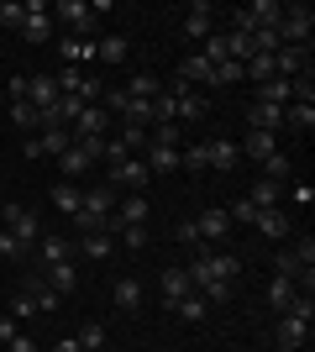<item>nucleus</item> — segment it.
<instances>
[{
	"label": "nucleus",
	"instance_id": "nucleus-35",
	"mask_svg": "<svg viewBox=\"0 0 315 352\" xmlns=\"http://www.w3.org/2000/svg\"><path fill=\"white\" fill-rule=\"evenodd\" d=\"M257 168H263V179H273V184H284V179L294 174V163H289V153H284V147H279L273 158H263Z\"/></svg>",
	"mask_w": 315,
	"mask_h": 352
},
{
	"label": "nucleus",
	"instance_id": "nucleus-46",
	"mask_svg": "<svg viewBox=\"0 0 315 352\" xmlns=\"http://www.w3.org/2000/svg\"><path fill=\"white\" fill-rule=\"evenodd\" d=\"M11 316H16V321H32V316H37V305H32V294H27V289L11 300Z\"/></svg>",
	"mask_w": 315,
	"mask_h": 352
},
{
	"label": "nucleus",
	"instance_id": "nucleus-20",
	"mask_svg": "<svg viewBox=\"0 0 315 352\" xmlns=\"http://www.w3.org/2000/svg\"><path fill=\"white\" fill-rule=\"evenodd\" d=\"M305 337H310V316H289L279 321V347H305Z\"/></svg>",
	"mask_w": 315,
	"mask_h": 352
},
{
	"label": "nucleus",
	"instance_id": "nucleus-26",
	"mask_svg": "<svg viewBox=\"0 0 315 352\" xmlns=\"http://www.w3.org/2000/svg\"><path fill=\"white\" fill-rule=\"evenodd\" d=\"M58 168H63V174H69V179H84V174H90V168H95V158H90V153H84V147H69V153H63V158H58Z\"/></svg>",
	"mask_w": 315,
	"mask_h": 352
},
{
	"label": "nucleus",
	"instance_id": "nucleus-18",
	"mask_svg": "<svg viewBox=\"0 0 315 352\" xmlns=\"http://www.w3.org/2000/svg\"><path fill=\"white\" fill-rule=\"evenodd\" d=\"M210 16H215V11H210L205 0H195V6L184 11V37H195V43H205L210 32H215V27H210Z\"/></svg>",
	"mask_w": 315,
	"mask_h": 352
},
{
	"label": "nucleus",
	"instance_id": "nucleus-50",
	"mask_svg": "<svg viewBox=\"0 0 315 352\" xmlns=\"http://www.w3.org/2000/svg\"><path fill=\"white\" fill-rule=\"evenodd\" d=\"M174 236H179L184 248H200V232H195V221H179V226H174Z\"/></svg>",
	"mask_w": 315,
	"mask_h": 352
},
{
	"label": "nucleus",
	"instance_id": "nucleus-16",
	"mask_svg": "<svg viewBox=\"0 0 315 352\" xmlns=\"http://www.w3.org/2000/svg\"><path fill=\"white\" fill-rule=\"evenodd\" d=\"M205 163H210V168H221V174H231V168L242 163V153H237V142L215 137V142H205Z\"/></svg>",
	"mask_w": 315,
	"mask_h": 352
},
{
	"label": "nucleus",
	"instance_id": "nucleus-23",
	"mask_svg": "<svg viewBox=\"0 0 315 352\" xmlns=\"http://www.w3.org/2000/svg\"><path fill=\"white\" fill-rule=\"evenodd\" d=\"M116 221L121 226H148V200H142V195H121L116 200Z\"/></svg>",
	"mask_w": 315,
	"mask_h": 352
},
{
	"label": "nucleus",
	"instance_id": "nucleus-29",
	"mask_svg": "<svg viewBox=\"0 0 315 352\" xmlns=\"http://www.w3.org/2000/svg\"><path fill=\"white\" fill-rule=\"evenodd\" d=\"M37 252H43L47 263H69V258H74V242H69V236H43V242H37Z\"/></svg>",
	"mask_w": 315,
	"mask_h": 352
},
{
	"label": "nucleus",
	"instance_id": "nucleus-57",
	"mask_svg": "<svg viewBox=\"0 0 315 352\" xmlns=\"http://www.w3.org/2000/svg\"><path fill=\"white\" fill-rule=\"evenodd\" d=\"M279 352H300V347H279Z\"/></svg>",
	"mask_w": 315,
	"mask_h": 352
},
{
	"label": "nucleus",
	"instance_id": "nucleus-56",
	"mask_svg": "<svg viewBox=\"0 0 315 352\" xmlns=\"http://www.w3.org/2000/svg\"><path fill=\"white\" fill-rule=\"evenodd\" d=\"M53 352H79V342H74V337H63V342H53Z\"/></svg>",
	"mask_w": 315,
	"mask_h": 352
},
{
	"label": "nucleus",
	"instance_id": "nucleus-37",
	"mask_svg": "<svg viewBox=\"0 0 315 352\" xmlns=\"http://www.w3.org/2000/svg\"><path fill=\"white\" fill-rule=\"evenodd\" d=\"M247 200H253V210H268V206H279V184H273V179H257L253 190H247Z\"/></svg>",
	"mask_w": 315,
	"mask_h": 352
},
{
	"label": "nucleus",
	"instance_id": "nucleus-40",
	"mask_svg": "<svg viewBox=\"0 0 315 352\" xmlns=\"http://www.w3.org/2000/svg\"><path fill=\"white\" fill-rule=\"evenodd\" d=\"M179 163L189 168V174H205L210 163H205V142H189V147H179Z\"/></svg>",
	"mask_w": 315,
	"mask_h": 352
},
{
	"label": "nucleus",
	"instance_id": "nucleus-8",
	"mask_svg": "<svg viewBox=\"0 0 315 352\" xmlns=\"http://www.w3.org/2000/svg\"><path fill=\"white\" fill-rule=\"evenodd\" d=\"M195 232L205 248H215V242H226V232H231V216H226V206H210L205 216L195 221Z\"/></svg>",
	"mask_w": 315,
	"mask_h": 352
},
{
	"label": "nucleus",
	"instance_id": "nucleus-4",
	"mask_svg": "<svg viewBox=\"0 0 315 352\" xmlns=\"http://www.w3.org/2000/svg\"><path fill=\"white\" fill-rule=\"evenodd\" d=\"M53 16L69 27V37H90V32H95V11L84 6V0H58V6H53Z\"/></svg>",
	"mask_w": 315,
	"mask_h": 352
},
{
	"label": "nucleus",
	"instance_id": "nucleus-31",
	"mask_svg": "<svg viewBox=\"0 0 315 352\" xmlns=\"http://www.w3.org/2000/svg\"><path fill=\"white\" fill-rule=\"evenodd\" d=\"M11 121L21 126V132H32V137L43 132V111H37L32 100H16V105H11Z\"/></svg>",
	"mask_w": 315,
	"mask_h": 352
},
{
	"label": "nucleus",
	"instance_id": "nucleus-17",
	"mask_svg": "<svg viewBox=\"0 0 315 352\" xmlns=\"http://www.w3.org/2000/svg\"><path fill=\"white\" fill-rule=\"evenodd\" d=\"M74 252H84V258H95V263H105V258L116 252V236H105V232H79Z\"/></svg>",
	"mask_w": 315,
	"mask_h": 352
},
{
	"label": "nucleus",
	"instance_id": "nucleus-45",
	"mask_svg": "<svg viewBox=\"0 0 315 352\" xmlns=\"http://www.w3.org/2000/svg\"><path fill=\"white\" fill-rule=\"evenodd\" d=\"M294 258H300V268H315V236H300V242H294Z\"/></svg>",
	"mask_w": 315,
	"mask_h": 352
},
{
	"label": "nucleus",
	"instance_id": "nucleus-43",
	"mask_svg": "<svg viewBox=\"0 0 315 352\" xmlns=\"http://www.w3.org/2000/svg\"><path fill=\"white\" fill-rule=\"evenodd\" d=\"M121 142H126V153H142V147H148V126H132V121H126V126H121Z\"/></svg>",
	"mask_w": 315,
	"mask_h": 352
},
{
	"label": "nucleus",
	"instance_id": "nucleus-9",
	"mask_svg": "<svg viewBox=\"0 0 315 352\" xmlns=\"http://www.w3.org/2000/svg\"><path fill=\"white\" fill-rule=\"evenodd\" d=\"M148 163H142V153H132V158H121V163H110V184H137V195H142V184H148Z\"/></svg>",
	"mask_w": 315,
	"mask_h": 352
},
{
	"label": "nucleus",
	"instance_id": "nucleus-52",
	"mask_svg": "<svg viewBox=\"0 0 315 352\" xmlns=\"http://www.w3.org/2000/svg\"><path fill=\"white\" fill-rule=\"evenodd\" d=\"M5 347H11V352H37V342H32V337H27V331H16V337H11V342H5Z\"/></svg>",
	"mask_w": 315,
	"mask_h": 352
},
{
	"label": "nucleus",
	"instance_id": "nucleus-55",
	"mask_svg": "<svg viewBox=\"0 0 315 352\" xmlns=\"http://www.w3.org/2000/svg\"><path fill=\"white\" fill-rule=\"evenodd\" d=\"M289 200H294V206H310L315 190H310V184H294V190H289Z\"/></svg>",
	"mask_w": 315,
	"mask_h": 352
},
{
	"label": "nucleus",
	"instance_id": "nucleus-24",
	"mask_svg": "<svg viewBox=\"0 0 315 352\" xmlns=\"http://www.w3.org/2000/svg\"><path fill=\"white\" fill-rule=\"evenodd\" d=\"M47 284H53L58 294H74V289H79V268H74V258H69V263H47Z\"/></svg>",
	"mask_w": 315,
	"mask_h": 352
},
{
	"label": "nucleus",
	"instance_id": "nucleus-10",
	"mask_svg": "<svg viewBox=\"0 0 315 352\" xmlns=\"http://www.w3.org/2000/svg\"><path fill=\"white\" fill-rule=\"evenodd\" d=\"M279 147H284V137H273V132H247V137L237 142V153H242V158H253V163H263V158H273Z\"/></svg>",
	"mask_w": 315,
	"mask_h": 352
},
{
	"label": "nucleus",
	"instance_id": "nucleus-28",
	"mask_svg": "<svg viewBox=\"0 0 315 352\" xmlns=\"http://www.w3.org/2000/svg\"><path fill=\"white\" fill-rule=\"evenodd\" d=\"M242 79H247V69H242L237 58H221L215 69H210V85H205V89H221V85H242Z\"/></svg>",
	"mask_w": 315,
	"mask_h": 352
},
{
	"label": "nucleus",
	"instance_id": "nucleus-30",
	"mask_svg": "<svg viewBox=\"0 0 315 352\" xmlns=\"http://www.w3.org/2000/svg\"><path fill=\"white\" fill-rule=\"evenodd\" d=\"M247 16H253V27H273V32H279L284 6H279V0H253V6H247Z\"/></svg>",
	"mask_w": 315,
	"mask_h": 352
},
{
	"label": "nucleus",
	"instance_id": "nucleus-48",
	"mask_svg": "<svg viewBox=\"0 0 315 352\" xmlns=\"http://www.w3.org/2000/svg\"><path fill=\"white\" fill-rule=\"evenodd\" d=\"M148 142H168V147H179V126H174V121H168V126H152Z\"/></svg>",
	"mask_w": 315,
	"mask_h": 352
},
{
	"label": "nucleus",
	"instance_id": "nucleus-39",
	"mask_svg": "<svg viewBox=\"0 0 315 352\" xmlns=\"http://www.w3.org/2000/svg\"><path fill=\"white\" fill-rule=\"evenodd\" d=\"M0 258H11V263H27V258H32V248L21 242V236H11L5 226H0Z\"/></svg>",
	"mask_w": 315,
	"mask_h": 352
},
{
	"label": "nucleus",
	"instance_id": "nucleus-53",
	"mask_svg": "<svg viewBox=\"0 0 315 352\" xmlns=\"http://www.w3.org/2000/svg\"><path fill=\"white\" fill-rule=\"evenodd\" d=\"M27 79H32V74H16V79H11V105L27 100Z\"/></svg>",
	"mask_w": 315,
	"mask_h": 352
},
{
	"label": "nucleus",
	"instance_id": "nucleus-54",
	"mask_svg": "<svg viewBox=\"0 0 315 352\" xmlns=\"http://www.w3.org/2000/svg\"><path fill=\"white\" fill-rule=\"evenodd\" d=\"M16 331H21V321H16V316H0V342H11Z\"/></svg>",
	"mask_w": 315,
	"mask_h": 352
},
{
	"label": "nucleus",
	"instance_id": "nucleus-22",
	"mask_svg": "<svg viewBox=\"0 0 315 352\" xmlns=\"http://www.w3.org/2000/svg\"><path fill=\"white\" fill-rule=\"evenodd\" d=\"M27 100L37 105V111H47V105L58 100V85H53V74H32V79H27Z\"/></svg>",
	"mask_w": 315,
	"mask_h": 352
},
{
	"label": "nucleus",
	"instance_id": "nucleus-34",
	"mask_svg": "<svg viewBox=\"0 0 315 352\" xmlns=\"http://www.w3.org/2000/svg\"><path fill=\"white\" fill-rule=\"evenodd\" d=\"M74 342H79V352H105V326L100 321H84L74 331Z\"/></svg>",
	"mask_w": 315,
	"mask_h": 352
},
{
	"label": "nucleus",
	"instance_id": "nucleus-19",
	"mask_svg": "<svg viewBox=\"0 0 315 352\" xmlns=\"http://www.w3.org/2000/svg\"><path fill=\"white\" fill-rule=\"evenodd\" d=\"M284 132H315V105L310 100H289L284 105Z\"/></svg>",
	"mask_w": 315,
	"mask_h": 352
},
{
	"label": "nucleus",
	"instance_id": "nucleus-7",
	"mask_svg": "<svg viewBox=\"0 0 315 352\" xmlns=\"http://www.w3.org/2000/svg\"><path fill=\"white\" fill-rule=\"evenodd\" d=\"M105 126H110L105 105H84V111L74 116V126H69V132H74V142H90V137H105Z\"/></svg>",
	"mask_w": 315,
	"mask_h": 352
},
{
	"label": "nucleus",
	"instance_id": "nucleus-36",
	"mask_svg": "<svg viewBox=\"0 0 315 352\" xmlns=\"http://www.w3.org/2000/svg\"><path fill=\"white\" fill-rule=\"evenodd\" d=\"M126 53H132L126 37H100V47H95V58H100V63H126Z\"/></svg>",
	"mask_w": 315,
	"mask_h": 352
},
{
	"label": "nucleus",
	"instance_id": "nucleus-41",
	"mask_svg": "<svg viewBox=\"0 0 315 352\" xmlns=\"http://www.w3.org/2000/svg\"><path fill=\"white\" fill-rule=\"evenodd\" d=\"M174 310H179V321H205V316H210V305L200 300V294H184Z\"/></svg>",
	"mask_w": 315,
	"mask_h": 352
},
{
	"label": "nucleus",
	"instance_id": "nucleus-33",
	"mask_svg": "<svg viewBox=\"0 0 315 352\" xmlns=\"http://www.w3.org/2000/svg\"><path fill=\"white\" fill-rule=\"evenodd\" d=\"M126 95H132V100H158V95H163V79H158V74H137L132 85H126Z\"/></svg>",
	"mask_w": 315,
	"mask_h": 352
},
{
	"label": "nucleus",
	"instance_id": "nucleus-6",
	"mask_svg": "<svg viewBox=\"0 0 315 352\" xmlns=\"http://www.w3.org/2000/svg\"><path fill=\"white\" fill-rule=\"evenodd\" d=\"M247 132H273V137H284V105L253 100V105H247Z\"/></svg>",
	"mask_w": 315,
	"mask_h": 352
},
{
	"label": "nucleus",
	"instance_id": "nucleus-14",
	"mask_svg": "<svg viewBox=\"0 0 315 352\" xmlns=\"http://www.w3.org/2000/svg\"><path fill=\"white\" fill-rule=\"evenodd\" d=\"M27 294H32V305H37V316H43V310H58V305H63V294L47 284V274H27Z\"/></svg>",
	"mask_w": 315,
	"mask_h": 352
},
{
	"label": "nucleus",
	"instance_id": "nucleus-51",
	"mask_svg": "<svg viewBox=\"0 0 315 352\" xmlns=\"http://www.w3.org/2000/svg\"><path fill=\"white\" fill-rule=\"evenodd\" d=\"M121 242H126V248H142V242H148V226H121Z\"/></svg>",
	"mask_w": 315,
	"mask_h": 352
},
{
	"label": "nucleus",
	"instance_id": "nucleus-15",
	"mask_svg": "<svg viewBox=\"0 0 315 352\" xmlns=\"http://www.w3.org/2000/svg\"><path fill=\"white\" fill-rule=\"evenodd\" d=\"M253 226H257V232H263V236H273V242H284L294 221H289V216H284V210H279V206H268V210H257V216H253Z\"/></svg>",
	"mask_w": 315,
	"mask_h": 352
},
{
	"label": "nucleus",
	"instance_id": "nucleus-38",
	"mask_svg": "<svg viewBox=\"0 0 315 352\" xmlns=\"http://www.w3.org/2000/svg\"><path fill=\"white\" fill-rule=\"evenodd\" d=\"M242 69H247V79H253V85H268L273 74H279V69H273V58H268V53H253V58L242 63Z\"/></svg>",
	"mask_w": 315,
	"mask_h": 352
},
{
	"label": "nucleus",
	"instance_id": "nucleus-2",
	"mask_svg": "<svg viewBox=\"0 0 315 352\" xmlns=\"http://www.w3.org/2000/svg\"><path fill=\"white\" fill-rule=\"evenodd\" d=\"M310 27H315L310 6H284V16H279V43L284 47H305L310 43Z\"/></svg>",
	"mask_w": 315,
	"mask_h": 352
},
{
	"label": "nucleus",
	"instance_id": "nucleus-47",
	"mask_svg": "<svg viewBox=\"0 0 315 352\" xmlns=\"http://www.w3.org/2000/svg\"><path fill=\"white\" fill-rule=\"evenodd\" d=\"M273 274L294 279V274H300V258H294V252H279V258H273Z\"/></svg>",
	"mask_w": 315,
	"mask_h": 352
},
{
	"label": "nucleus",
	"instance_id": "nucleus-5",
	"mask_svg": "<svg viewBox=\"0 0 315 352\" xmlns=\"http://www.w3.org/2000/svg\"><path fill=\"white\" fill-rule=\"evenodd\" d=\"M21 11H27V21H21V37H27V43H53V16H47L43 0H27Z\"/></svg>",
	"mask_w": 315,
	"mask_h": 352
},
{
	"label": "nucleus",
	"instance_id": "nucleus-25",
	"mask_svg": "<svg viewBox=\"0 0 315 352\" xmlns=\"http://www.w3.org/2000/svg\"><path fill=\"white\" fill-rule=\"evenodd\" d=\"M174 79H184V85L195 89V85H210V63L200 58V53H189V58H179V74Z\"/></svg>",
	"mask_w": 315,
	"mask_h": 352
},
{
	"label": "nucleus",
	"instance_id": "nucleus-21",
	"mask_svg": "<svg viewBox=\"0 0 315 352\" xmlns=\"http://www.w3.org/2000/svg\"><path fill=\"white\" fill-rule=\"evenodd\" d=\"M110 294H116V310H126V316H137V310H142V284H137L132 274H121Z\"/></svg>",
	"mask_w": 315,
	"mask_h": 352
},
{
	"label": "nucleus",
	"instance_id": "nucleus-32",
	"mask_svg": "<svg viewBox=\"0 0 315 352\" xmlns=\"http://www.w3.org/2000/svg\"><path fill=\"white\" fill-rule=\"evenodd\" d=\"M294 294H300V289H294V279L273 274V284H268V305L273 310H289V305H294Z\"/></svg>",
	"mask_w": 315,
	"mask_h": 352
},
{
	"label": "nucleus",
	"instance_id": "nucleus-1",
	"mask_svg": "<svg viewBox=\"0 0 315 352\" xmlns=\"http://www.w3.org/2000/svg\"><path fill=\"white\" fill-rule=\"evenodd\" d=\"M116 200H121L116 184H90V190H84V206H79V216L69 221V226H79V232H100V221L116 216Z\"/></svg>",
	"mask_w": 315,
	"mask_h": 352
},
{
	"label": "nucleus",
	"instance_id": "nucleus-49",
	"mask_svg": "<svg viewBox=\"0 0 315 352\" xmlns=\"http://www.w3.org/2000/svg\"><path fill=\"white\" fill-rule=\"evenodd\" d=\"M226 216H231V221H242V226H253V216H257V210H253V200L242 195V200H237L231 210H226Z\"/></svg>",
	"mask_w": 315,
	"mask_h": 352
},
{
	"label": "nucleus",
	"instance_id": "nucleus-44",
	"mask_svg": "<svg viewBox=\"0 0 315 352\" xmlns=\"http://www.w3.org/2000/svg\"><path fill=\"white\" fill-rule=\"evenodd\" d=\"M21 21H27V11H21L16 0H5V6H0V27H16V32H21Z\"/></svg>",
	"mask_w": 315,
	"mask_h": 352
},
{
	"label": "nucleus",
	"instance_id": "nucleus-11",
	"mask_svg": "<svg viewBox=\"0 0 315 352\" xmlns=\"http://www.w3.org/2000/svg\"><path fill=\"white\" fill-rule=\"evenodd\" d=\"M273 69H279V79L310 74V47H279V53H273Z\"/></svg>",
	"mask_w": 315,
	"mask_h": 352
},
{
	"label": "nucleus",
	"instance_id": "nucleus-12",
	"mask_svg": "<svg viewBox=\"0 0 315 352\" xmlns=\"http://www.w3.org/2000/svg\"><path fill=\"white\" fill-rule=\"evenodd\" d=\"M58 58L63 69H84L95 58V37H58Z\"/></svg>",
	"mask_w": 315,
	"mask_h": 352
},
{
	"label": "nucleus",
	"instance_id": "nucleus-13",
	"mask_svg": "<svg viewBox=\"0 0 315 352\" xmlns=\"http://www.w3.org/2000/svg\"><path fill=\"white\" fill-rule=\"evenodd\" d=\"M158 289H163V305L174 310L184 300V294H195V284H189V274L184 268H163V279H158Z\"/></svg>",
	"mask_w": 315,
	"mask_h": 352
},
{
	"label": "nucleus",
	"instance_id": "nucleus-27",
	"mask_svg": "<svg viewBox=\"0 0 315 352\" xmlns=\"http://www.w3.org/2000/svg\"><path fill=\"white\" fill-rule=\"evenodd\" d=\"M53 206H58L63 216L74 221V216H79V206H84V190H79V184H53Z\"/></svg>",
	"mask_w": 315,
	"mask_h": 352
},
{
	"label": "nucleus",
	"instance_id": "nucleus-42",
	"mask_svg": "<svg viewBox=\"0 0 315 352\" xmlns=\"http://www.w3.org/2000/svg\"><path fill=\"white\" fill-rule=\"evenodd\" d=\"M53 85H58V95H79V85H84V69H58V74H53Z\"/></svg>",
	"mask_w": 315,
	"mask_h": 352
},
{
	"label": "nucleus",
	"instance_id": "nucleus-3",
	"mask_svg": "<svg viewBox=\"0 0 315 352\" xmlns=\"http://www.w3.org/2000/svg\"><path fill=\"white\" fill-rule=\"evenodd\" d=\"M0 221H5V232L11 236H21V242H27V248H37V242H43V221H37V210H27V206H5L0 210Z\"/></svg>",
	"mask_w": 315,
	"mask_h": 352
}]
</instances>
